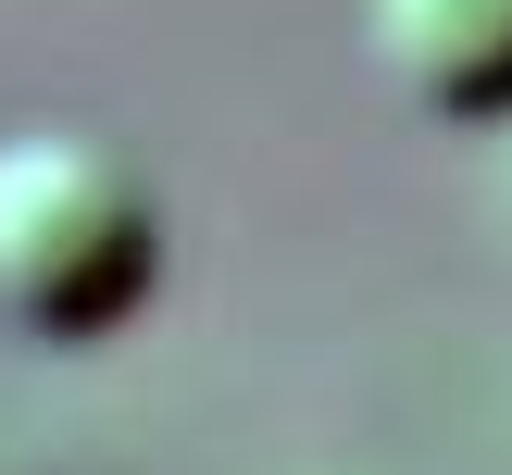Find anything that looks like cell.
<instances>
[{
    "mask_svg": "<svg viewBox=\"0 0 512 475\" xmlns=\"http://www.w3.org/2000/svg\"><path fill=\"white\" fill-rule=\"evenodd\" d=\"M163 275V200L88 125H0V338L88 350Z\"/></svg>",
    "mask_w": 512,
    "mask_h": 475,
    "instance_id": "6da1fadb",
    "label": "cell"
},
{
    "mask_svg": "<svg viewBox=\"0 0 512 475\" xmlns=\"http://www.w3.org/2000/svg\"><path fill=\"white\" fill-rule=\"evenodd\" d=\"M363 63L425 125L512 113V0H363Z\"/></svg>",
    "mask_w": 512,
    "mask_h": 475,
    "instance_id": "7a4b0ae2",
    "label": "cell"
}]
</instances>
